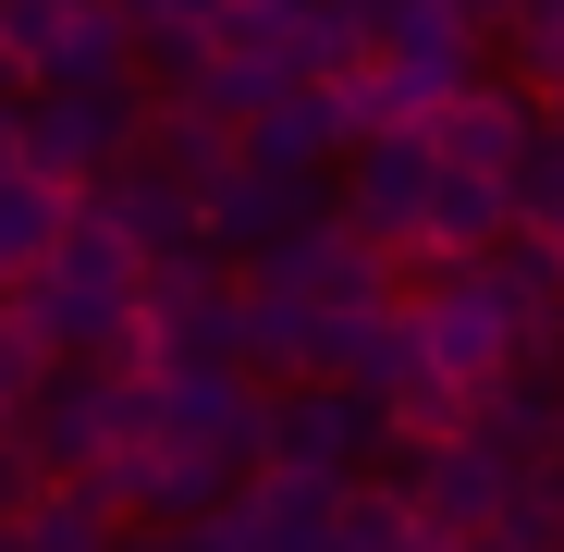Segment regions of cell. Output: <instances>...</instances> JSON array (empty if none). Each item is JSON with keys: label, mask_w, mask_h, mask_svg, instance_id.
I'll list each match as a JSON object with an SVG mask.
<instances>
[{"label": "cell", "mask_w": 564, "mask_h": 552, "mask_svg": "<svg viewBox=\"0 0 564 552\" xmlns=\"http://www.w3.org/2000/svg\"><path fill=\"white\" fill-rule=\"evenodd\" d=\"M148 332H160V368H246V283L172 295V307H148Z\"/></svg>", "instance_id": "20"}, {"label": "cell", "mask_w": 564, "mask_h": 552, "mask_svg": "<svg viewBox=\"0 0 564 552\" xmlns=\"http://www.w3.org/2000/svg\"><path fill=\"white\" fill-rule=\"evenodd\" d=\"M123 25H135V50L160 62V86H184V74L234 37V0H123Z\"/></svg>", "instance_id": "22"}, {"label": "cell", "mask_w": 564, "mask_h": 552, "mask_svg": "<svg viewBox=\"0 0 564 552\" xmlns=\"http://www.w3.org/2000/svg\"><path fill=\"white\" fill-rule=\"evenodd\" d=\"M197 221H209V246L246 270V258H270L295 221H319V172H282V160H258V148H246L221 184H197Z\"/></svg>", "instance_id": "8"}, {"label": "cell", "mask_w": 564, "mask_h": 552, "mask_svg": "<svg viewBox=\"0 0 564 552\" xmlns=\"http://www.w3.org/2000/svg\"><path fill=\"white\" fill-rule=\"evenodd\" d=\"M295 86H307V74L282 62V50H209L197 74H184V99H209L221 123H246V136H258V123H270L282 99H295Z\"/></svg>", "instance_id": "21"}, {"label": "cell", "mask_w": 564, "mask_h": 552, "mask_svg": "<svg viewBox=\"0 0 564 552\" xmlns=\"http://www.w3.org/2000/svg\"><path fill=\"white\" fill-rule=\"evenodd\" d=\"M319 381H356V393H417L430 381V332H417V307H368V320H332V368Z\"/></svg>", "instance_id": "13"}, {"label": "cell", "mask_w": 564, "mask_h": 552, "mask_svg": "<svg viewBox=\"0 0 564 552\" xmlns=\"http://www.w3.org/2000/svg\"><path fill=\"white\" fill-rule=\"evenodd\" d=\"M246 368L258 381H319L332 368V320L295 307V295H270V283H246Z\"/></svg>", "instance_id": "18"}, {"label": "cell", "mask_w": 564, "mask_h": 552, "mask_svg": "<svg viewBox=\"0 0 564 552\" xmlns=\"http://www.w3.org/2000/svg\"><path fill=\"white\" fill-rule=\"evenodd\" d=\"M430 184H442V148L430 136H368L356 160H344V221L368 234V246H417L430 234Z\"/></svg>", "instance_id": "9"}, {"label": "cell", "mask_w": 564, "mask_h": 552, "mask_svg": "<svg viewBox=\"0 0 564 552\" xmlns=\"http://www.w3.org/2000/svg\"><path fill=\"white\" fill-rule=\"evenodd\" d=\"M381 442H393V418L356 381H282L270 393V467H295V479H356Z\"/></svg>", "instance_id": "5"}, {"label": "cell", "mask_w": 564, "mask_h": 552, "mask_svg": "<svg viewBox=\"0 0 564 552\" xmlns=\"http://www.w3.org/2000/svg\"><path fill=\"white\" fill-rule=\"evenodd\" d=\"M50 381H62V344L37 332V307H25V295H0V454L25 442V405H37Z\"/></svg>", "instance_id": "23"}, {"label": "cell", "mask_w": 564, "mask_h": 552, "mask_svg": "<svg viewBox=\"0 0 564 552\" xmlns=\"http://www.w3.org/2000/svg\"><path fill=\"white\" fill-rule=\"evenodd\" d=\"M503 50H516V86L564 123V25H528V37H503Z\"/></svg>", "instance_id": "26"}, {"label": "cell", "mask_w": 564, "mask_h": 552, "mask_svg": "<svg viewBox=\"0 0 564 552\" xmlns=\"http://www.w3.org/2000/svg\"><path fill=\"white\" fill-rule=\"evenodd\" d=\"M282 62H295L307 86H356L368 62H381L368 0H295V13H282Z\"/></svg>", "instance_id": "15"}, {"label": "cell", "mask_w": 564, "mask_h": 552, "mask_svg": "<svg viewBox=\"0 0 564 552\" xmlns=\"http://www.w3.org/2000/svg\"><path fill=\"white\" fill-rule=\"evenodd\" d=\"M0 552H123V516L86 479H37L13 516H0Z\"/></svg>", "instance_id": "14"}, {"label": "cell", "mask_w": 564, "mask_h": 552, "mask_svg": "<svg viewBox=\"0 0 564 552\" xmlns=\"http://www.w3.org/2000/svg\"><path fill=\"white\" fill-rule=\"evenodd\" d=\"M62 234H74V184H50V172H13V184H0V295L37 283Z\"/></svg>", "instance_id": "19"}, {"label": "cell", "mask_w": 564, "mask_h": 552, "mask_svg": "<svg viewBox=\"0 0 564 552\" xmlns=\"http://www.w3.org/2000/svg\"><path fill=\"white\" fill-rule=\"evenodd\" d=\"M160 442L258 479L270 467V381L258 368H160Z\"/></svg>", "instance_id": "4"}, {"label": "cell", "mask_w": 564, "mask_h": 552, "mask_svg": "<svg viewBox=\"0 0 564 552\" xmlns=\"http://www.w3.org/2000/svg\"><path fill=\"white\" fill-rule=\"evenodd\" d=\"M540 136H552V111L528 99L516 74H479V86H454V99L430 111V148H442V172H516Z\"/></svg>", "instance_id": "11"}, {"label": "cell", "mask_w": 564, "mask_h": 552, "mask_svg": "<svg viewBox=\"0 0 564 552\" xmlns=\"http://www.w3.org/2000/svg\"><path fill=\"white\" fill-rule=\"evenodd\" d=\"M417 332H430V368H442V381H466V393L516 368V307L491 295V270H479V258H454L442 283L417 295Z\"/></svg>", "instance_id": "6"}, {"label": "cell", "mask_w": 564, "mask_h": 552, "mask_svg": "<svg viewBox=\"0 0 564 552\" xmlns=\"http://www.w3.org/2000/svg\"><path fill=\"white\" fill-rule=\"evenodd\" d=\"M123 148H148V99L135 86H25V160L50 184H99Z\"/></svg>", "instance_id": "3"}, {"label": "cell", "mask_w": 564, "mask_h": 552, "mask_svg": "<svg viewBox=\"0 0 564 552\" xmlns=\"http://www.w3.org/2000/svg\"><path fill=\"white\" fill-rule=\"evenodd\" d=\"M503 234H516V184L503 172H442L430 184V234H417L430 258H491Z\"/></svg>", "instance_id": "17"}, {"label": "cell", "mask_w": 564, "mask_h": 552, "mask_svg": "<svg viewBox=\"0 0 564 552\" xmlns=\"http://www.w3.org/2000/svg\"><path fill=\"white\" fill-rule=\"evenodd\" d=\"M86 209H99V221H111L135 258H148V270H160V258H184V246H209V221H197V184H184L160 148H123L99 184H86Z\"/></svg>", "instance_id": "7"}, {"label": "cell", "mask_w": 564, "mask_h": 552, "mask_svg": "<svg viewBox=\"0 0 564 552\" xmlns=\"http://www.w3.org/2000/svg\"><path fill=\"white\" fill-rule=\"evenodd\" d=\"M466 552H516V540H503V528H466Z\"/></svg>", "instance_id": "29"}, {"label": "cell", "mask_w": 564, "mask_h": 552, "mask_svg": "<svg viewBox=\"0 0 564 552\" xmlns=\"http://www.w3.org/2000/svg\"><path fill=\"white\" fill-rule=\"evenodd\" d=\"M184 552H282V516H270V491L246 479V491H221L197 528H184Z\"/></svg>", "instance_id": "24"}, {"label": "cell", "mask_w": 564, "mask_h": 552, "mask_svg": "<svg viewBox=\"0 0 564 552\" xmlns=\"http://www.w3.org/2000/svg\"><path fill=\"white\" fill-rule=\"evenodd\" d=\"M123 552H184V528H172V540H123Z\"/></svg>", "instance_id": "30"}, {"label": "cell", "mask_w": 564, "mask_h": 552, "mask_svg": "<svg viewBox=\"0 0 564 552\" xmlns=\"http://www.w3.org/2000/svg\"><path fill=\"white\" fill-rule=\"evenodd\" d=\"M13 172H37V160H25V99H0V184Z\"/></svg>", "instance_id": "28"}, {"label": "cell", "mask_w": 564, "mask_h": 552, "mask_svg": "<svg viewBox=\"0 0 564 552\" xmlns=\"http://www.w3.org/2000/svg\"><path fill=\"white\" fill-rule=\"evenodd\" d=\"M491 37H528V25H564V0H479Z\"/></svg>", "instance_id": "27"}, {"label": "cell", "mask_w": 564, "mask_h": 552, "mask_svg": "<svg viewBox=\"0 0 564 552\" xmlns=\"http://www.w3.org/2000/svg\"><path fill=\"white\" fill-rule=\"evenodd\" d=\"M466 430H479L491 454H503V467H552V454H564V368H503V381H479V418H466Z\"/></svg>", "instance_id": "12"}, {"label": "cell", "mask_w": 564, "mask_h": 552, "mask_svg": "<svg viewBox=\"0 0 564 552\" xmlns=\"http://www.w3.org/2000/svg\"><path fill=\"white\" fill-rule=\"evenodd\" d=\"M246 148H258V160H282V172H332V160H356L368 136H356V99H344V86H295V99H282Z\"/></svg>", "instance_id": "16"}, {"label": "cell", "mask_w": 564, "mask_h": 552, "mask_svg": "<svg viewBox=\"0 0 564 552\" xmlns=\"http://www.w3.org/2000/svg\"><path fill=\"white\" fill-rule=\"evenodd\" d=\"M123 442H160V368L62 356V381L25 405V467L37 479H99Z\"/></svg>", "instance_id": "1"}, {"label": "cell", "mask_w": 564, "mask_h": 552, "mask_svg": "<svg viewBox=\"0 0 564 552\" xmlns=\"http://www.w3.org/2000/svg\"><path fill=\"white\" fill-rule=\"evenodd\" d=\"M503 184H516V221L564 246V123H552V136H540V148H528V160H516Z\"/></svg>", "instance_id": "25"}, {"label": "cell", "mask_w": 564, "mask_h": 552, "mask_svg": "<svg viewBox=\"0 0 564 552\" xmlns=\"http://www.w3.org/2000/svg\"><path fill=\"white\" fill-rule=\"evenodd\" d=\"M246 283H270V295H295V307H319V320H368V307H405V270H393V246H368L344 209H319V221H295L270 258H246Z\"/></svg>", "instance_id": "2"}, {"label": "cell", "mask_w": 564, "mask_h": 552, "mask_svg": "<svg viewBox=\"0 0 564 552\" xmlns=\"http://www.w3.org/2000/svg\"><path fill=\"white\" fill-rule=\"evenodd\" d=\"M393 454H405L393 491H405L430 528H491V516L516 504V479H528V467H503L479 430H454V442H393Z\"/></svg>", "instance_id": "10"}]
</instances>
